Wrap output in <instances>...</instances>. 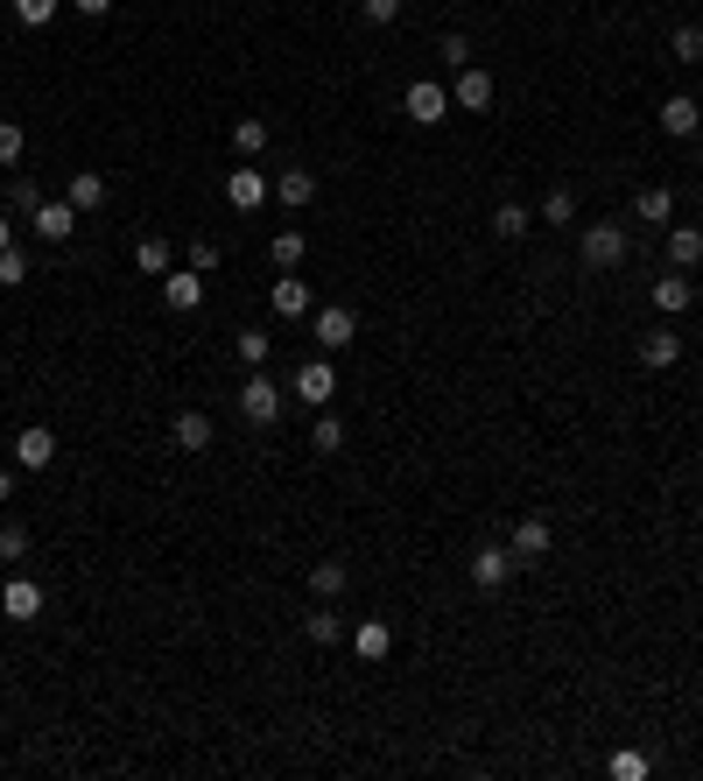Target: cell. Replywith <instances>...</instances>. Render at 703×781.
<instances>
[{"mask_svg": "<svg viewBox=\"0 0 703 781\" xmlns=\"http://www.w3.org/2000/svg\"><path fill=\"white\" fill-rule=\"evenodd\" d=\"M0 612H8L14 627L42 620V584L36 578H8V584H0Z\"/></svg>", "mask_w": 703, "mask_h": 781, "instance_id": "cell-8", "label": "cell"}, {"mask_svg": "<svg viewBox=\"0 0 703 781\" xmlns=\"http://www.w3.org/2000/svg\"><path fill=\"white\" fill-rule=\"evenodd\" d=\"M14 464H22V472H50L57 464V437L42 423H28L22 437H14Z\"/></svg>", "mask_w": 703, "mask_h": 781, "instance_id": "cell-13", "label": "cell"}, {"mask_svg": "<svg viewBox=\"0 0 703 781\" xmlns=\"http://www.w3.org/2000/svg\"><path fill=\"white\" fill-rule=\"evenodd\" d=\"M409 120H415V127H443V120H451V85L415 78L409 85Z\"/></svg>", "mask_w": 703, "mask_h": 781, "instance_id": "cell-5", "label": "cell"}, {"mask_svg": "<svg viewBox=\"0 0 703 781\" xmlns=\"http://www.w3.org/2000/svg\"><path fill=\"white\" fill-rule=\"evenodd\" d=\"M310 450H317V458H338V450H346V423H338V416H317V430H310Z\"/></svg>", "mask_w": 703, "mask_h": 781, "instance_id": "cell-31", "label": "cell"}, {"mask_svg": "<svg viewBox=\"0 0 703 781\" xmlns=\"http://www.w3.org/2000/svg\"><path fill=\"white\" fill-rule=\"evenodd\" d=\"M668 57H676V64H703V28L682 22L676 36H668Z\"/></svg>", "mask_w": 703, "mask_h": 781, "instance_id": "cell-33", "label": "cell"}, {"mask_svg": "<svg viewBox=\"0 0 703 781\" xmlns=\"http://www.w3.org/2000/svg\"><path fill=\"white\" fill-rule=\"evenodd\" d=\"M0 500H14V472H8V464H0Z\"/></svg>", "mask_w": 703, "mask_h": 781, "instance_id": "cell-45", "label": "cell"}, {"mask_svg": "<svg viewBox=\"0 0 703 781\" xmlns=\"http://www.w3.org/2000/svg\"><path fill=\"white\" fill-rule=\"evenodd\" d=\"M267 198H275V184H267L261 170H233L226 176V204H233V212H261Z\"/></svg>", "mask_w": 703, "mask_h": 781, "instance_id": "cell-12", "label": "cell"}, {"mask_svg": "<svg viewBox=\"0 0 703 781\" xmlns=\"http://www.w3.org/2000/svg\"><path fill=\"white\" fill-rule=\"evenodd\" d=\"M233 156H239V162L267 156V120H253V113H239V120H233Z\"/></svg>", "mask_w": 703, "mask_h": 781, "instance_id": "cell-24", "label": "cell"}, {"mask_svg": "<svg viewBox=\"0 0 703 781\" xmlns=\"http://www.w3.org/2000/svg\"><path fill=\"white\" fill-rule=\"evenodd\" d=\"M303 634H310V641H317V648H331V641H346V634H352V627H346V612H338V606H331V598H324V606H317V612H303Z\"/></svg>", "mask_w": 703, "mask_h": 781, "instance_id": "cell-20", "label": "cell"}, {"mask_svg": "<svg viewBox=\"0 0 703 781\" xmlns=\"http://www.w3.org/2000/svg\"><path fill=\"white\" fill-rule=\"evenodd\" d=\"M549 543H556V529H549L542 515H520V521H514V535H506V549H514V563H520V570L542 563V557H549Z\"/></svg>", "mask_w": 703, "mask_h": 781, "instance_id": "cell-4", "label": "cell"}, {"mask_svg": "<svg viewBox=\"0 0 703 781\" xmlns=\"http://www.w3.org/2000/svg\"><path fill=\"white\" fill-rule=\"evenodd\" d=\"M387 648H394V627L387 620H359L352 627V655L359 662H387Z\"/></svg>", "mask_w": 703, "mask_h": 781, "instance_id": "cell-18", "label": "cell"}, {"mask_svg": "<svg viewBox=\"0 0 703 781\" xmlns=\"http://www.w3.org/2000/svg\"><path fill=\"white\" fill-rule=\"evenodd\" d=\"M22 282H28V253L8 247V253H0V289H22Z\"/></svg>", "mask_w": 703, "mask_h": 781, "instance_id": "cell-38", "label": "cell"}, {"mask_svg": "<svg viewBox=\"0 0 703 781\" xmlns=\"http://www.w3.org/2000/svg\"><path fill=\"white\" fill-rule=\"evenodd\" d=\"M8 247H14V219L0 212V253H8Z\"/></svg>", "mask_w": 703, "mask_h": 781, "instance_id": "cell-44", "label": "cell"}, {"mask_svg": "<svg viewBox=\"0 0 703 781\" xmlns=\"http://www.w3.org/2000/svg\"><path fill=\"white\" fill-rule=\"evenodd\" d=\"M170 444L184 450V458H204V450H212V416L204 409H176L170 416Z\"/></svg>", "mask_w": 703, "mask_h": 781, "instance_id": "cell-6", "label": "cell"}, {"mask_svg": "<svg viewBox=\"0 0 703 781\" xmlns=\"http://www.w3.org/2000/svg\"><path fill=\"white\" fill-rule=\"evenodd\" d=\"M296 401H310V409H331V395H338V373H331V359H310V367H296V387H289Z\"/></svg>", "mask_w": 703, "mask_h": 781, "instance_id": "cell-7", "label": "cell"}, {"mask_svg": "<svg viewBox=\"0 0 703 781\" xmlns=\"http://www.w3.org/2000/svg\"><path fill=\"white\" fill-rule=\"evenodd\" d=\"M486 107H492V78L478 64H465L451 78V113H486Z\"/></svg>", "mask_w": 703, "mask_h": 781, "instance_id": "cell-10", "label": "cell"}, {"mask_svg": "<svg viewBox=\"0 0 703 781\" xmlns=\"http://www.w3.org/2000/svg\"><path fill=\"white\" fill-rule=\"evenodd\" d=\"M514 549H506V543H486V549H472V563H465V578L478 584V592H500V584L506 578H514Z\"/></svg>", "mask_w": 703, "mask_h": 781, "instance_id": "cell-3", "label": "cell"}, {"mask_svg": "<svg viewBox=\"0 0 703 781\" xmlns=\"http://www.w3.org/2000/svg\"><path fill=\"white\" fill-rule=\"evenodd\" d=\"M633 352H640V367L668 373V367H676V359H682V338L668 332V324H654V332H640V345H633Z\"/></svg>", "mask_w": 703, "mask_h": 781, "instance_id": "cell-15", "label": "cell"}, {"mask_svg": "<svg viewBox=\"0 0 703 781\" xmlns=\"http://www.w3.org/2000/svg\"><path fill=\"white\" fill-rule=\"evenodd\" d=\"M239 359H247V367H267V332H239Z\"/></svg>", "mask_w": 703, "mask_h": 781, "instance_id": "cell-40", "label": "cell"}, {"mask_svg": "<svg viewBox=\"0 0 703 781\" xmlns=\"http://www.w3.org/2000/svg\"><path fill=\"white\" fill-rule=\"evenodd\" d=\"M267 310H275V318H310V310H317V296H310V282L289 268V275L267 289Z\"/></svg>", "mask_w": 703, "mask_h": 781, "instance_id": "cell-9", "label": "cell"}, {"mask_svg": "<svg viewBox=\"0 0 703 781\" xmlns=\"http://www.w3.org/2000/svg\"><path fill=\"white\" fill-rule=\"evenodd\" d=\"M275 198L289 204V212H303V204H317V170H281V176H275Z\"/></svg>", "mask_w": 703, "mask_h": 781, "instance_id": "cell-21", "label": "cell"}, {"mask_svg": "<svg viewBox=\"0 0 703 781\" xmlns=\"http://www.w3.org/2000/svg\"><path fill=\"white\" fill-rule=\"evenodd\" d=\"M22 148H28L22 120H0V170H8V162H22Z\"/></svg>", "mask_w": 703, "mask_h": 781, "instance_id": "cell-37", "label": "cell"}, {"mask_svg": "<svg viewBox=\"0 0 703 781\" xmlns=\"http://www.w3.org/2000/svg\"><path fill=\"white\" fill-rule=\"evenodd\" d=\"M267 253H275V268H281V275H289V268H303V253H310V239H303V233H296V225H281V233H275V247H267Z\"/></svg>", "mask_w": 703, "mask_h": 781, "instance_id": "cell-29", "label": "cell"}, {"mask_svg": "<svg viewBox=\"0 0 703 781\" xmlns=\"http://www.w3.org/2000/svg\"><path fill=\"white\" fill-rule=\"evenodd\" d=\"M71 8H78L85 22H99V14H113V0H71Z\"/></svg>", "mask_w": 703, "mask_h": 781, "instance_id": "cell-43", "label": "cell"}, {"mask_svg": "<svg viewBox=\"0 0 703 781\" xmlns=\"http://www.w3.org/2000/svg\"><path fill=\"white\" fill-rule=\"evenodd\" d=\"M542 219H549V225H570V219H577V190H570V184H556V190L542 198Z\"/></svg>", "mask_w": 703, "mask_h": 781, "instance_id": "cell-34", "label": "cell"}, {"mask_svg": "<svg viewBox=\"0 0 703 781\" xmlns=\"http://www.w3.org/2000/svg\"><path fill=\"white\" fill-rule=\"evenodd\" d=\"M28 557V529L22 521H0V563H22Z\"/></svg>", "mask_w": 703, "mask_h": 781, "instance_id": "cell-36", "label": "cell"}, {"mask_svg": "<svg viewBox=\"0 0 703 781\" xmlns=\"http://www.w3.org/2000/svg\"><path fill=\"white\" fill-rule=\"evenodd\" d=\"M443 64L465 71V64H472V42H465V36H443Z\"/></svg>", "mask_w": 703, "mask_h": 781, "instance_id": "cell-41", "label": "cell"}, {"mask_svg": "<svg viewBox=\"0 0 703 781\" xmlns=\"http://www.w3.org/2000/svg\"><path fill=\"white\" fill-rule=\"evenodd\" d=\"M64 198L78 204V219L99 212V204H106V176H99V170H71V190H64Z\"/></svg>", "mask_w": 703, "mask_h": 781, "instance_id": "cell-23", "label": "cell"}, {"mask_svg": "<svg viewBox=\"0 0 703 781\" xmlns=\"http://www.w3.org/2000/svg\"><path fill=\"white\" fill-rule=\"evenodd\" d=\"M648 768H654V760L640 754V746H619V754L605 760V774H612V781H648Z\"/></svg>", "mask_w": 703, "mask_h": 781, "instance_id": "cell-30", "label": "cell"}, {"mask_svg": "<svg viewBox=\"0 0 703 781\" xmlns=\"http://www.w3.org/2000/svg\"><path fill=\"white\" fill-rule=\"evenodd\" d=\"M28 225H36V239H50V247H64V239H71V225H78V204H71V198H42V212L36 219H28Z\"/></svg>", "mask_w": 703, "mask_h": 781, "instance_id": "cell-16", "label": "cell"}, {"mask_svg": "<svg viewBox=\"0 0 703 781\" xmlns=\"http://www.w3.org/2000/svg\"><path fill=\"white\" fill-rule=\"evenodd\" d=\"M528 225H535L528 204H500V212H492V239H520Z\"/></svg>", "mask_w": 703, "mask_h": 781, "instance_id": "cell-32", "label": "cell"}, {"mask_svg": "<svg viewBox=\"0 0 703 781\" xmlns=\"http://www.w3.org/2000/svg\"><path fill=\"white\" fill-rule=\"evenodd\" d=\"M690 303H696V282H690V268H668V275L654 282V310H668V318H682Z\"/></svg>", "mask_w": 703, "mask_h": 781, "instance_id": "cell-17", "label": "cell"}, {"mask_svg": "<svg viewBox=\"0 0 703 781\" xmlns=\"http://www.w3.org/2000/svg\"><path fill=\"white\" fill-rule=\"evenodd\" d=\"M352 338H359L352 303H324V310H317V345H324V352H346Z\"/></svg>", "mask_w": 703, "mask_h": 781, "instance_id": "cell-11", "label": "cell"}, {"mask_svg": "<svg viewBox=\"0 0 703 781\" xmlns=\"http://www.w3.org/2000/svg\"><path fill=\"white\" fill-rule=\"evenodd\" d=\"M696 162H703V141H696Z\"/></svg>", "mask_w": 703, "mask_h": 781, "instance_id": "cell-46", "label": "cell"}, {"mask_svg": "<svg viewBox=\"0 0 703 781\" xmlns=\"http://www.w3.org/2000/svg\"><path fill=\"white\" fill-rule=\"evenodd\" d=\"M134 268H141V275H170V239H162V233H141V239H134Z\"/></svg>", "mask_w": 703, "mask_h": 781, "instance_id": "cell-25", "label": "cell"}, {"mask_svg": "<svg viewBox=\"0 0 703 781\" xmlns=\"http://www.w3.org/2000/svg\"><path fill=\"white\" fill-rule=\"evenodd\" d=\"M626 247H633V239H626L619 219H598V225H585V233H577V261H585L591 275H612V268L626 261Z\"/></svg>", "mask_w": 703, "mask_h": 781, "instance_id": "cell-2", "label": "cell"}, {"mask_svg": "<svg viewBox=\"0 0 703 781\" xmlns=\"http://www.w3.org/2000/svg\"><path fill=\"white\" fill-rule=\"evenodd\" d=\"M162 303H170L176 318H190V310L204 303V282H198V268H170V275H162Z\"/></svg>", "mask_w": 703, "mask_h": 781, "instance_id": "cell-14", "label": "cell"}, {"mask_svg": "<svg viewBox=\"0 0 703 781\" xmlns=\"http://www.w3.org/2000/svg\"><path fill=\"white\" fill-rule=\"evenodd\" d=\"M703 261V233L696 225H668V268H696Z\"/></svg>", "mask_w": 703, "mask_h": 781, "instance_id": "cell-26", "label": "cell"}, {"mask_svg": "<svg viewBox=\"0 0 703 781\" xmlns=\"http://www.w3.org/2000/svg\"><path fill=\"white\" fill-rule=\"evenodd\" d=\"M190 268H198V275H204V268H218V239H198V247H190Z\"/></svg>", "mask_w": 703, "mask_h": 781, "instance_id": "cell-42", "label": "cell"}, {"mask_svg": "<svg viewBox=\"0 0 703 781\" xmlns=\"http://www.w3.org/2000/svg\"><path fill=\"white\" fill-rule=\"evenodd\" d=\"M281 401H289V387H281L275 373L247 367V381H239V416H247L253 430H275L281 423Z\"/></svg>", "mask_w": 703, "mask_h": 781, "instance_id": "cell-1", "label": "cell"}, {"mask_svg": "<svg viewBox=\"0 0 703 781\" xmlns=\"http://www.w3.org/2000/svg\"><path fill=\"white\" fill-rule=\"evenodd\" d=\"M36 212H42L36 176H14V184H8V219H36Z\"/></svg>", "mask_w": 703, "mask_h": 781, "instance_id": "cell-28", "label": "cell"}, {"mask_svg": "<svg viewBox=\"0 0 703 781\" xmlns=\"http://www.w3.org/2000/svg\"><path fill=\"white\" fill-rule=\"evenodd\" d=\"M359 14H366L373 28H387V22H401V0H359Z\"/></svg>", "mask_w": 703, "mask_h": 781, "instance_id": "cell-39", "label": "cell"}, {"mask_svg": "<svg viewBox=\"0 0 703 781\" xmlns=\"http://www.w3.org/2000/svg\"><path fill=\"white\" fill-rule=\"evenodd\" d=\"M57 8H64V0H14V22H22V28H50Z\"/></svg>", "mask_w": 703, "mask_h": 781, "instance_id": "cell-35", "label": "cell"}, {"mask_svg": "<svg viewBox=\"0 0 703 781\" xmlns=\"http://www.w3.org/2000/svg\"><path fill=\"white\" fill-rule=\"evenodd\" d=\"M633 219H648V225H668V219H676V198H668L662 184H648V190L633 198Z\"/></svg>", "mask_w": 703, "mask_h": 781, "instance_id": "cell-27", "label": "cell"}, {"mask_svg": "<svg viewBox=\"0 0 703 781\" xmlns=\"http://www.w3.org/2000/svg\"><path fill=\"white\" fill-rule=\"evenodd\" d=\"M346 584H352V563H346V557L310 563V592H317V598H346Z\"/></svg>", "mask_w": 703, "mask_h": 781, "instance_id": "cell-22", "label": "cell"}, {"mask_svg": "<svg viewBox=\"0 0 703 781\" xmlns=\"http://www.w3.org/2000/svg\"><path fill=\"white\" fill-rule=\"evenodd\" d=\"M703 127V107L690 92H676V99H662V134H676V141H690V134Z\"/></svg>", "mask_w": 703, "mask_h": 781, "instance_id": "cell-19", "label": "cell"}]
</instances>
